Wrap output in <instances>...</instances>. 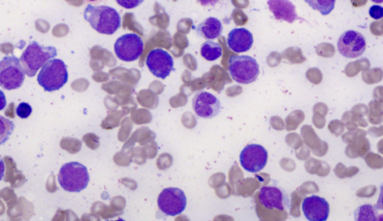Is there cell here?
Wrapping results in <instances>:
<instances>
[{"instance_id": "cell-1", "label": "cell", "mask_w": 383, "mask_h": 221, "mask_svg": "<svg viewBox=\"0 0 383 221\" xmlns=\"http://www.w3.org/2000/svg\"><path fill=\"white\" fill-rule=\"evenodd\" d=\"M84 17L93 29L105 35H113L121 27V16L115 8L107 6L88 5Z\"/></svg>"}, {"instance_id": "cell-2", "label": "cell", "mask_w": 383, "mask_h": 221, "mask_svg": "<svg viewBox=\"0 0 383 221\" xmlns=\"http://www.w3.org/2000/svg\"><path fill=\"white\" fill-rule=\"evenodd\" d=\"M57 50L53 47H44L32 41L21 55V61L28 77H33L46 62L57 57Z\"/></svg>"}, {"instance_id": "cell-3", "label": "cell", "mask_w": 383, "mask_h": 221, "mask_svg": "<svg viewBox=\"0 0 383 221\" xmlns=\"http://www.w3.org/2000/svg\"><path fill=\"white\" fill-rule=\"evenodd\" d=\"M89 174L86 166L73 162L62 165L58 176L60 186L69 192H80L88 186Z\"/></svg>"}, {"instance_id": "cell-4", "label": "cell", "mask_w": 383, "mask_h": 221, "mask_svg": "<svg viewBox=\"0 0 383 221\" xmlns=\"http://www.w3.org/2000/svg\"><path fill=\"white\" fill-rule=\"evenodd\" d=\"M37 80L45 91L60 90L69 80L66 64L61 59L50 60L42 68Z\"/></svg>"}, {"instance_id": "cell-5", "label": "cell", "mask_w": 383, "mask_h": 221, "mask_svg": "<svg viewBox=\"0 0 383 221\" xmlns=\"http://www.w3.org/2000/svg\"><path fill=\"white\" fill-rule=\"evenodd\" d=\"M229 70L233 80L244 85L254 82L260 75L258 63L249 55H232L229 61Z\"/></svg>"}, {"instance_id": "cell-6", "label": "cell", "mask_w": 383, "mask_h": 221, "mask_svg": "<svg viewBox=\"0 0 383 221\" xmlns=\"http://www.w3.org/2000/svg\"><path fill=\"white\" fill-rule=\"evenodd\" d=\"M25 76L21 59L15 55L6 57L0 62V85L3 88L11 90L21 88Z\"/></svg>"}, {"instance_id": "cell-7", "label": "cell", "mask_w": 383, "mask_h": 221, "mask_svg": "<svg viewBox=\"0 0 383 221\" xmlns=\"http://www.w3.org/2000/svg\"><path fill=\"white\" fill-rule=\"evenodd\" d=\"M159 209L166 215H181L188 204V199L184 192L177 188L163 189L157 199Z\"/></svg>"}, {"instance_id": "cell-8", "label": "cell", "mask_w": 383, "mask_h": 221, "mask_svg": "<svg viewBox=\"0 0 383 221\" xmlns=\"http://www.w3.org/2000/svg\"><path fill=\"white\" fill-rule=\"evenodd\" d=\"M114 49L120 60L132 62L136 61L143 54L144 43L143 39L135 33L125 34L117 39Z\"/></svg>"}, {"instance_id": "cell-9", "label": "cell", "mask_w": 383, "mask_h": 221, "mask_svg": "<svg viewBox=\"0 0 383 221\" xmlns=\"http://www.w3.org/2000/svg\"><path fill=\"white\" fill-rule=\"evenodd\" d=\"M337 46L339 52L344 57L357 59L362 57L366 51L367 42L366 37L362 33L348 30L340 36Z\"/></svg>"}, {"instance_id": "cell-10", "label": "cell", "mask_w": 383, "mask_h": 221, "mask_svg": "<svg viewBox=\"0 0 383 221\" xmlns=\"http://www.w3.org/2000/svg\"><path fill=\"white\" fill-rule=\"evenodd\" d=\"M268 161V153L263 146L249 144L244 147L240 155L241 167L250 173H258L262 171Z\"/></svg>"}, {"instance_id": "cell-11", "label": "cell", "mask_w": 383, "mask_h": 221, "mask_svg": "<svg viewBox=\"0 0 383 221\" xmlns=\"http://www.w3.org/2000/svg\"><path fill=\"white\" fill-rule=\"evenodd\" d=\"M146 66L156 77L165 79L174 70V59L172 55L160 48L154 49L148 55Z\"/></svg>"}, {"instance_id": "cell-12", "label": "cell", "mask_w": 383, "mask_h": 221, "mask_svg": "<svg viewBox=\"0 0 383 221\" xmlns=\"http://www.w3.org/2000/svg\"><path fill=\"white\" fill-rule=\"evenodd\" d=\"M193 108L196 115L210 119L219 115L221 104L216 96L207 91H201L193 99Z\"/></svg>"}, {"instance_id": "cell-13", "label": "cell", "mask_w": 383, "mask_h": 221, "mask_svg": "<svg viewBox=\"0 0 383 221\" xmlns=\"http://www.w3.org/2000/svg\"><path fill=\"white\" fill-rule=\"evenodd\" d=\"M302 210L308 220L326 221L330 216V206L326 199L312 195L303 200Z\"/></svg>"}, {"instance_id": "cell-14", "label": "cell", "mask_w": 383, "mask_h": 221, "mask_svg": "<svg viewBox=\"0 0 383 221\" xmlns=\"http://www.w3.org/2000/svg\"><path fill=\"white\" fill-rule=\"evenodd\" d=\"M253 35L245 28H237L232 30L227 39L228 47L237 53L249 51L253 45Z\"/></svg>"}, {"instance_id": "cell-15", "label": "cell", "mask_w": 383, "mask_h": 221, "mask_svg": "<svg viewBox=\"0 0 383 221\" xmlns=\"http://www.w3.org/2000/svg\"><path fill=\"white\" fill-rule=\"evenodd\" d=\"M284 200L283 191L276 187L264 186L260 190L259 200L260 204L267 209L283 211Z\"/></svg>"}, {"instance_id": "cell-16", "label": "cell", "mask_w": 383, "mask_h": 221, "mask_svg": "<svg viewBox=\"0 0 383 221\" xmlns=\"http://www.w3.org/2000/svg\"><path fill=\"white\" fill-rule=\"evenodd\" d=\"M267 5L276 20L285 21L290 23H293L296 20H301V18L298 17L296 7L292 2L268 1Z\"/></svg>"}, {"instance_id": "cell-17", "label": "cell", "mask_w": 383, "mask_h": 221, "mask_svg": "<svg viewBox=\"0 0 383 221\" xmlns=\"http://www.w3.org/2000/svg\"><path fill=\"white\" fill-rule=\"evenodd\" d=\"M223 30V26L216 17H208L201 23L196 31L199 36L207 40L217 39Z\"/></svg>"}, {"instance_id": "cell-18", "label": "cell", "mask_w": 383, "mask_h": 221, "mask_svg": "<svg viewBox=\"0 0 383 221\" xmlns=\"http://www.w3.org/2000/svg\"><path fill=\"white\" fill-rule=\"evenodd\" d=\"M200 52L204 59L208 61H213L222 57V48L220 44L207 41L202 45Z\"/></svg>"}, {"instance_id": "cell-19", "label": "cell", "mask_w": 383, "mask_h": 221, "mask_svg": "<svg viewBox=\"0 0 383 221\" xmlns=\"http://www.w3.org/2000/svg\"><path fill=\"white\" fill-rule=\"evenodd\" d=\"M378 211L371 204H364L359 206L354 211L355 221H377Z\"/></svg>"}, {"instance_id": "cell-20", "label": "cell", "mask_w": 383, "mask_h": 221, "mask_svg": "<svg viewBox=\"0 0 383 221\" xmlns=\"http://www.w3.org/2000/svg\"><path fill=\"white\" fill-rule=\"evenodd\" d=\"M305 3L314 10L319 11L323 15L330 14L335 6V0H330V1H305Z\"/></svg>"}, {"instance_id": "cell-21", "label": "cell", "mask_w": 383, "mask_h": 221, "mask_svg": "<svg viewBox=\"0 0 383 221\" xmlns=\"http://www.w3.org/2000/svg\"><path fill=\"white\" fill-rule=\"evenodd\" d=\"M33 113L32 106L27 103H21L16 108V114L18 117L26 119L29 117Z\"/></svg>"}, {"instance_id": "cell-22", "label": "cell", "mask_w": 383, "mask_h": 221, "mask_svg": "<svg viewBox=\"0 0 383 221\" xmlns=\"http://www.w3.org/2000/svg\"><path fill=\"white\" fill-rule=\"evenodd\" d=\"M368 13L373 20H380L383 17V7L379 5H373L370 7Z\"/></svg>"}, {"instance_id": "cell-23", "label": "cell", "mask_w": 383, "mask_h": 221, "mask_svg": "<svg viewBox=\"0 0 383 221\" xmlns=\"http://www.w3.org/2000/svg\"><path fill=\"white\" fill-rule=\"evenodd\" d=\"M375 208L377 210H383V184L380 186V196L375 205Z\"/></svg>"}, {"instance_id": "cell-24", "label": "cell", "mask_w": 383, "mask_h": 221, "mask_svg": "<svg viewBox=\"0 0 383 221\" xmlns=\"http://www.w3.org/2000/svg\"><path fill=\"white\" fill-rule=\"evenodd\" d=\"M377 221H383V214L378 216Z\"/></svg>"}, {"instance_id": "cell-25", "label": "cell", "mask_w": 383, "mask_h": 221, "mask_svg": "<svg viewBox=\"0 0 383 221\" xmlns=\"http://www.w3.org/2000/svg\"><path fill=\"white\" fill-rule=\"evenodd\" d=\"M112 221H114V220H112ZM115 221H125V220L123 218H119V219H118L117 220H115Z\"/></svg>"}, {"instance_id": "cell-26", "label": "cell", "mask_w": 383, "mask_h": 221, "mask_svg": "<svg viewBox=\"0 0 383 221\" xmlns=\"http://www.w3.org/2000/svg\"><path fill=\"white\" fill-rule=\"evenodd\" d=\"M373 2H375V3H377V1H373ZM383 1H380L378 3H382Z\"/></svg>"}]
</instances>
